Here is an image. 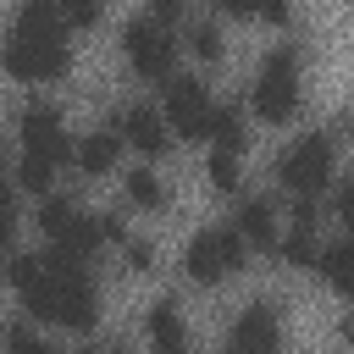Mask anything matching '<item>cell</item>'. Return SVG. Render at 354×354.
Here are the masks:
<instances>
[{
	"label": "cell",
	"mask_w": 354,
	"mask_h": 354,
	"mask_svg": "<svg viewBox=\"0 0 354 354\" xmlns=\"http://www.w3.org/2000/svg\"><path fill=\"white\" fill-rule=\"evenodd\" d=\"M83 266H88V260H77V254L44 249L33 282L22 288V304H28L39 321H55V326L88 332L94 315H100V288H94V277H88Z\"/></svg>",
	"instance_id": "6da1fadb"
},
{
	"label": "cell",
	"mask_w": 354,
	"mask_h": 354,
	"mask_svg": "<svg viewBox=\"0 0 354 354\" xmlns=\"http://www.w3.org/2000/svg\"><path fill=\"white\" fill-rule=\"evenodd\" d=\"M72 55H66V11L50 0H28L11 22V44H6V72L17 83H50L66 77Z\"/></svg>",
	"instance_id": "7a4b0ae2"
},
{
	"label": "cell",
	"mask_w": 354,
	"mask_h": 354,
	"mask_svg": "<svg viewBox=\"0 0 354 354\" xmlns=\"http://www.w3.org/2000/svg\"><path fill=\"white\" fill-rule=\"evenodd\" d=\"M243 249H249V238H243L238 227H205V232L188 238L183 271H188L194 282H221V277L243 271Z\"/></svg>",
	"instance_id": "3957f363"
},
{
	"label": "cell",
	"mask_w": 354,
	"mask_h": 354,
	"mask_svg": "<svg viewBox=\"0 0 354 354\" xmlns=\"http://www.w3.org/2000/svg\"><path fill=\"white\" fill-rule=\"evenodd\" d=\"M254 111L271 122V127H282V122H293V111H299V50H271L266 55V66H260V77H254Z\"/></svg>",
	"instance_id": "277c9868"
},
{
	"label": "cell",
	"mask_w": 354,
	"mask_h": 354,
	"mask_svg": "<svg viewBox=\"0 0 354 354\" xmlns=\"http://www.w3.org/2000/svg\"><path fill=\"white\" fill-rule=\"evenodd\" d=\"M39 232H44V243H50V249L77 254V260H88V254L105 243L100 216H83L72 199H39Z\"/></svg>",
	"instance_id": "5b68a950"
},
{
	"label": "cell",
	"mask_w": 354,
	"mask_h": 354,
	"mask_svg": "<svg viewBox=\"0 0 354 354\" xmlns=\"http://www.w3.org/2000/svg\"><path fill=\"white\" fill-rule=\"evenodd\" d=\"M332 133H304L293 149H282V160H277V177H282V188L299 199V194H321L326 188V177H332Z\"/></svg>",
	"instance_id": "8992f818"
},
{
	"label": "cell",
	"mask_w": 354,
	"mask_h": 354,
	"mask_svg": "<svg viewBox=\"0 0 354 354\" xmlns=\"http://www.w3.org/2000/svg\"><path fill=\"white\" fill-rule=\"evenodd\" d=\"M122 50H127V66H133L138 77H149V83H166V77H171L177 39H171V28H166V22H155V17H138V22H127V33H122Z\"/></svg>",
	"instance_id": "52a82bcc"
},
{
	"label": "cell",
	"mask_w": 354,
	"mask_h": 354,
	"mask_svg": "<svg viewBox=\"0 0 354 354\" xmlns=\"http://www.w3.org/2000/svg\"><path fill=\"white\" fill-rule=\"evenodd\" d=\"M210 116L216 105L199 77H166V122L177 138H210Z\"/></svg>",
	"instance_id": "ba28073f"
},
{
	"label": "cell",
	"mask_w": 354,
	"mask_h": 354,
	"mask_svg": "<svg viewBox=\"0 0 354 354\" xmlns=\"http://www.w3.org/2000/svg\"><path fill=\"white\" fill-rule=\"evenodd\" d=\"M221 354H282V315H277V304L254 299V304L232 321Z\"/></svg>",
	"instance_id": "9c48e42d"
},
{
	"label": "cell",
	"mask_w": 354,
	"mask_h": 354,
	"mask_svg": "<svg viewBox=\"0 0 354 354\" xmlns=\"http://www.w3.org/2000/svg\"><path fill=\"white\" fill-rule=\"evenodd\" d=\"M17 133H22V149H28V155H44V160H55V166L72 155L66 127H61V111H55V105H44V100H28V105H22Z\"/></svg>",
	"instance_id": "30bf717a"
},
{
	"label": "cell",
	"mask_w": 354,
	"mask_h": 354,
	"mask_svg": "<svg viewBox=\"0 0 354 354\" xmlns=\"http://www.w3.org/2000/svg\"><path fill=\"white\" fill-rule=\"evenodd\" d=\"M116 127H122V138H127L138 155H149V160L166 155V144H171V122H166L160 111H149V105H127Z\"/></svg>",
	"instance_id": "8fae6325"
},
{
	"label": "cell",
	"mask_w": 354,
	"mask_h": 354,
	"mask_svg": "<svg viewBox=\"0 0 354 354\" xmlns=\"http://www.w3.org/2000/svg\"><path fill=\"white\" fill-rule=\"evenodd\" d=\"M238 232H243V238H249L254 249H282L271 199H243V205H238Z\"/></svg>",
	"instance_id": "7c38bea8"
},
{
	"label": "cell",
	"mask_w": 354,
	"mask_h": 354,
	"mask_svg": "<svg viewBox=\"0 0 354 354\" xmlns=\"http://www.w3.org/2000/svg\"><path fill=\"white\" fill-rule=\"evenodd\" d=\"M149 343H155V354H188V332H183V315L171 299H160L149 310Z\"/></svg>",
	"instance_id": "4fadbf2b"
},
{
	"label": "cell",
	"mask_w": 354,
	"mask_h": 354,
	"mask_svg": "<svg viewBox=\"0 0 354 354\" xmlns=\"http://www.w3.org/2000/svg\"><path fill=\"white\" fill-rule=\"evenodd\" d=\"M116 155H122V127H100V133H88V138L77 144V166H83L88 177L111 171V166H116Z\"/></svg>",
	"instance_id": "5bb4252c"
},
{
	"label": "cell",
	"mask_w": 354,
	"mask_h": 354,
	"mask_svg": "<svg viewBox=\"0 0 354 354\" xmlns=\"http://www.w3.org/2000/svg\"><path fill=\"white\" fill-rule=\"evenodd\" d=\"M321 277H326L343 299H354V238H343V243L321 249Z\"/></svg>",
	"instance_id": "9a60e30c"
},
{
	"label": "cell",
	"mask_w": 354,
	"mask_h": 354,
	"mask_svg": "<svg viewBox=\"0 0 354 354\" xmlns=\"http://www.w3.org/2000/svg\"><path fill=\"white\" fill-rule=\"evenodd\" d=\"M210 138H216V149H232V155H238L243 138H249V133H243V116H238L232 105H216V116H210Z\"/></svg>",
	"instance_id": "2e32d148"
},
{
	"label": "cell",
	"mask_w": 354,
	"mask_h": 354,
	"mask_svg": "<svg viewBox=\"0 0 354 354\" xmlns=\"http://www.w3.org/2000/svg\"><path fill=\"white\" fill-rule=\"evenodd\" d=\"M50 177H55V160H44V155H28V149H22V160H17V188L44 194V188H50Z\"/></svg>",
	"instance_id": "e0dca14e"
},
{
	"label": "cell",
	"mask_w": 354,
	"mask_h": 354,
	"mask_svg": "<svg viewBox=\"0 0 354 354\" xmlns=\"http://www.w3.org/2000/svg\"><path fill=\"white\" fill-rule=\"evenodd\" d=\"M282 260L288 266H321V249H315V227H293L282 238Z\"/></svg>",
	"instance_id": "ac0fdd59"
},
{
	"label": "cell",
	"mask_w": 354,
	"mask_h": 354,
	"mask_svg": "<svg viewBox=\"0 0 354 354\" xmlns=\"http://www.w3.org/2000/svg\"><path fill=\"white\" fill-rule=\"evenodd\" d=\"M127 199H133L138 210H160V205H166V188H160L155 171H133V177H127Z\"/></svg>",
	"instance_id": "d6986e66"
},
{
	"label": "cell",
	"mask_w": 354,
	"mask_h": 354,
	"mask_svg": "<svg viewBox=\"0 0 354 354\" xmlns=\"http://www.w3.org/2000/svg\"><path fill=\"white\" fill-rule=\"evenodd\" d=\"M238 183H243V177H238V155H232V149H216V155H210V188H216V194H238Z\"/></svg>",
	"instance_id": "ffe728a7"
},
{
	"label": "cell",
	"mask_w": 354,
	"mask_h": 354,
	"mask_svg": "<svg viewBox=\"0 0 354 354\" xmlns=\"http://www.w3.org/2000/svg\"><path fill=\"white\" fill-rule=\"evenodd\" d=\"M188 50H194L199 61H216V55H221V33H216L210 22H199V28L188 33Z\"/></svg>",
	"instance_id": "44dd1931"
},
{
	"label": "cell",
	"mask_w": 354,
	"mask_h": 354,
	"mask_svg": "<svg viewBox=\"0 0 354 354\" xmlns=\"http://www.w3.org/2000/svg\"><path fill=\"white\" fill-rule=\"evenodd\" d=\"M122 260H127L133 271H155V249H149L144 238H127V243H122Z\"/></svg>",
	"instance_id": "7402d4cb"
},
{
	"label": "cell",
	"mask_w": 354,
	"mask_h": 354,
	"mask_svg": "<svg viewBox=\"0 0 354 354\" xmlns=\"http://www.w3.org/2000/svg\"><path fill=\"white\" fill-rule=\"evenodd\" d=\"M100 6H105V0H61V11H66L72 28H88V22L100 17Z\"/></svg>",
	"instance_id": "603a6c76"
},
{
	"label": "cell",
	"mask_w": 354,
	"mask_h": 354,
	"mask_svg": "<svg viewBox=\"0 0 354 354\" xmlns=\"http://www.w3.org/2000/svg\"><path fill=\"white\" fill-rule=\"evenodd\" d=\"M332 210H337V221H343V227H348V238H354V183H343V188H337Z\"/></svg>",
	"instance_id": "cb8c5ba5"
},
{
	"label": "cell",
	"mask_w": 354,
	"mask_h": 354,
	"mask_svg": "<svg viewBox=\"0 0 354 354\" xmlns=\"http://www.w3.org/2000/svg\"><path fill=\"white\" fill-rule=\"evenodd\" d=\"M11 354H50V348H44L28 326H11Z\"/></svg>",
	"instance_id": "d4e9b609"
},
{
	"label": "cell",
	"mask_w": 354,
	"mask_h": 354,
	"mask_svg": "<svg viewBox=\"0 0 354 354\" xmlns=\"http://www.w3.org/2000/svg\"><path fill=\"white\" fill-rule=\"evenodd\" d=\"M149 17H155V22H166V28H171V22H177V17H183V0H149Z\"/></svg>",
	"instance_id": "484cf974"
},
{
	"label": "cell",
	"mask_w": 354,
	"mask_h": 354,
	"mask_svg": "<svg viewBox=\"0 0 354 354\" xmlns=\"http://www.w3.org/2000/svg\"><path fill=\"white\" fill-rule=\"evenodd\" d=\"M288 11H293L288 0H260V17H266V22H277V28L288 22Z\"/></svg>",
	"instance_id": "4316f807"
},
{
	"label": "cell",
	"mask_w": 354,
	"mask_h": 354,
	"mask_svg": "<svg viewBox=\"0 0 354 354\" xmlns=\"http://www.w3.org/2000/svg\"><path fill=\"white\" fill-rule=\"evenodd\" d=\"M227 17H260V0H216Z\"/></svg>",
	"instance_id": "83f0119b"
},
{
	"label": "cell",
	"mask_w": 354,
	"mask_h": 354,
	"mask_svg": "<svg viewBox=\"0 0 354 354\" xmlns=\"http://www.w3.org/2000/svg\"><path fill=\"white\" fill-rule=\"evenodd\" d=\"M337 337H343V343H354V315H343V321H337Z\"/></svg>",
	"instance_id": "f1b7e54d"
},
{
	"label": "cell",
	"mask_w": 354,
	"mask_h": 354,
	"mask_svg": "<svg viewBox=\"0 0 354 354\" xmlns=\"http://www.w3.org/2000/svg\"><path fill=\"white\" fill-rule=\"evenodd\" d=\"M83 354H122V348H83Z\"/></svg>",
	"instance_id": "f546056e"
},
{
	"label": "cell",
	"mask_w": 354,
	"mask_h": 354,
	"mask_svg": "<svg viewBox=\"0 0 354 354\" xmlns=\"http://www.w3.org/2000/svg\"><path fill=\"white\" fill-rule=\"evenodd\" d=\"M348 127H354V122H348Z\"/></svg>",
	"instance_id": "4dcf8cb0"
}]
</instances>
